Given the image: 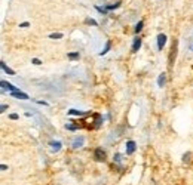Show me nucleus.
<instances>
[{
    "mask_svg": "<svg viewBox=\"0 0 193 185\" xmlns=\"http://www.w3.org/2000/svg\"><path fill=\"white\" fill-rule=\"evenodd\" d=\"M68 114H70V116H83V114H86V113H85V111L73 110V108H71V110H68Z\"/></svg>",
    "mask_w": 193,
    "mask_h": 185,
    "instance_id": "nucleus-11",
    "label": "nucleus"
},
{
    "mask_svg": "<svg viewBox=\"0 0 193 185\" xmlns=\"http://www.w3.org/2000/svg\"><path fill=\"white\" fill-rule=\"evenodd\" d=\"M175 53H177V43H174L172 49H171V56H169V65H172V61L175 59Z\"/></svg>",
    "mask_w": 193,
    "mask_h": 185,
    "instance_id": "nucleus-9",
    "label": "nucleus"
},
{
    "mask_svg": "<svg viewBox=\"0 0 193 185\" xmlns=\"http://www.w3.org/2000/svg\"><path fill=\"white\" fill-rule=\"evenodd\" d=\"M135 148H137V144L134 141H128L126 142V153L128 154H132L134 151H135Z\"/></svg>",
    "mask_w": 193,
    "mask_h": 185,
    "instance_id": "nucleus-5",
    "label": "nucleus"
},
{
    "mask_svg": "<svg viewBox=\"0 0 193 185\" xmlns=\"http://www.w3.org/2000/svg\"><path fill=\"white\" fill-rule=\"evenodd\" d=\"M19 27H22V28H25V27H28V22H22Z\"/></svg>",
    "mask_w": 193,
    "mask_h": 185,
    "instance_id": "nucleus-26",
    "label": "nucleus"
},
{
    "mask_svg": "<svg viewBox=\"0 0 193 185\" xmlns=\"http://www.w3.org/2000/svg\"><path fill=\"white\" fill-rule=\"evenodd\" d=\"M141 47V39L140 37H137L135 40H134V44H132V52H138V49Z\"/></svg>",
    "mask_w": 193,
    "mask_h": 185,
    "instance_id": "nucleus-8",
    "label": "nucleus"
},
{
    "mask_svg": "<svg viewBox=\"0 0 193 185\" xmlns=\"http://www.w3.org/2000/svg\"><path fill=\"white\" fill-rule=\"evenodd\" d=\"M33 64H36V65H40V64H42V62H40V61H39V59H33Z\"/></svg>",
    "mask_w": 193,
    "mask_h": 185,
    "instance_id": "nucleus-23",
    "label": "nucleus"
},
{
    "mask_svg": "<svg viewBox=\"0 0 193 185\" xmlns=\"http://www.w3.org/2000/svg\"><path fill=\"white\" fill-rule=\"evenodd\" d=\"M6 105H2V107H0V111H2V113H5V111H6Z\"/></svg>",
    "mask_w": 193,
    "mask_h": 185,
    "instance_id": "nucleus-25",
    "label": "nucleus"
},
{
    "mask_svg": "<svg viewBox=\"0 0 193 185\" xmlns=\"http://www.w3.org/2000/svg\"><path fill=\"white\" fill-rule=\"evenodd\" d=\"M110 42H107V44H105V49H104V51H101V53H100V55H101V56H103V55H105V53H107V52L110 51Z\"/></svg>",
    "mask_w": 193,
    "mask_h": 185,
    "instance_id": "nucleus-18",
    "label": "nucleus"
},
{
    "mask_svg": "<svg viewBox=\"0 0 193 185\" xmlns=\"http://www.w3.org/2000/svg\"><path fill=\"white\" fill-rule=\"evenodd\" d=\"M9 117L12 118V120H16V118H18V114H11Z\"/></svg>",
    "mask_w": 193,
    "mask_h": 185,
    "instance_id": "nucleus-24",
    "label": "nucleus"
},
{
    "mask_svg": "<svg viewBox=\"0 0 193 185\" xmlns=\"http://www.w3.org/2000/svg\"><path fill=\"white\" fill-rule=\"evenodd\" d=\"M120 5H122V3H120V2H116V3H114V5H107V10H114V9H118L119 6H120Z\"/></svg>",
    "mask_w": 193,
    "mask_h": 185,
    "instance_id": "nucleus-13",
    "label": "nucleus"
},
{
    "mask_svg": "<svg viewBox=\"0 0 193 185\" xmlns=\"http://www.w3.org/2000/svg\"><path fill=\"white\" fill-rule=\"evenodd\" d=\"M190 49H192V51H193V44H190Z\"/></svg>",
    "mask_w": 193,
    "mask_h": 185,
    "instance_id": "nucleus-29",
    "label": "nucleus"
},
{
    "mask_svg": "<svg viewBox=\"0 0 193 185\" xmlns=\"http://www.w3.org/2000/svg\"><path fill=\"white\" fill-rule=\"evenodd\" d=\"M0 169L3 170V172H5V170L7 169V166H6V164H2V166H0Z\"/></svg>",
    "mask_w": 193,
    "mask_h": 185,
    "instance_id": "nucleus-27",
    "label": "nucleus"
},
{
    "mask_svg": "<svg viewBox=\"0 0 193 185\" xmlns=\"http://www.w3.org/2000/svg\"><path fill=\"white\" fill-rule=\"evenodd\" d=\"M95 7H96V10L101 12V14H105V12H107V9H103V7H100V6H95Z\"/></svg>",
    "mask_w": 193,
    "mask_h": 185,
    "instance_id": "nucleus-22",
    "label": "nucleus"
},
{
    "mask_svg": "<svg viewBox=\"0 0 193 185\" xmlns=\"http://www.w3.org/2000/svg\"><path fill=\"white\" fill-rule=\"evenodd\" d=\"M85 22H86L88 25H96V21H95V19H92V18H88Z\"/></svg>",
    "mask_w": 193,
    "mask_h": 185,
    "instance_id": "nucleus-21",
    "label": "nucleus"
},
{
    "mask_svg": "<svg viewBox=\"0 0 193 185\" xmlns=\"http://www.w3.org/2000/svg\"><path fill=\"white\" fill-rule=\"evenodd\" d=\"M120 158H122V155L118 153V154H114V157H113V162L118 163V164H120Z\"/></svg>",
    "mask_w": 193,
    "mask_h": 185,
    "instance_id": "nucleus-20",
    "label": "nucleus"
},
{
    "mask_svg": "<svg viewBox=\"0 0 193 185\" xmlns=\"http://www.w3.org/2000/svg\"><path fill=\"white\" fill-rule=\"evenodd\" d=\"M49 37L51 39H62V34L61 33H52V34H49Z\"/></svg>",
    "mask_w": 193,
    "mask_h": 185,
    "instance_id": "nucleus-19",
    "label": "nucleus"
},
{
    "mask_svg": "<svg viewBox=\"0 0 193 185\" xmlns=\"http://www.w3.org/2000/svg\"><path fill=\"white\" fill-rule=\"evenodd\" d=\"M157 84H159V88H162L163 84H165V74H161L159 76V79H157Z\"/></svg>",
    "mask_w": 193,
    "mask_h": 185,
    "instance_id": "nucleus-14",
    "label": "nucleus"
},
{
    "mask_svg": "<svg viewBox=\"0 0 193 185\" xmlns=\"http://www.w3.org/2000/svg\"><path fill=\"white\" fill-rule=\"evenodd\" d=\"M0 86H2V89H3V90H11V93L18 90V89L15 88V86H12L11 83H7L6 80H2V81H0Z\"/></svg>",
    "mask_w": 193,
    "mask_h": 185,
    "instance_id": "nucleus-2",
    "label": "nucleus"
},
{
    "mask_svg": "<svg viewBox=\"0 0 193 185\" xmlns=\"http://www.w3.org/2000/svg\"><path fill=\"white\" fill-rule=\"evenodd\" d=\"M49 145L52 147V151H59L61 147H62V144H61L59 141H51V142H49Z\"/></svg>",
    "mask_w": 193,
    "mask_h": 185,
    "instance_id": "nucleus-6",
    "label": "nucleus"
},
{
    "mask_svg": "<svg viewBox=\"0 0 193 185\" xmlns=\"http://www.w3.org/2000/svg\"><path fill=\"white\" fill-rule=\"evenodd\" d=\"M83 144H85V138H83V136H79V138H76V139L73 141L71 147H73V150H77V148L83 147Z\"/></svg>",
    "mask_w": 193,
    "mask_h": 185,
    "instance_id": "nucleus-3",
    "label": "nucleus"
},
{
    "mask_svg": "<svg viewBox=\"0 0 193 185\" xmlns=\"http://www.w3.org/2000/svg\"><path fill=\"white\" fill-rule=\"evenodd\" d=\"M37 104H40V105H48V102H45V101H37Z\"/></svg>",
    "mask_w": 193,
    "mask_h": 185,
    "instance_id": "nucleus-28",
    "label": "nucleus"
},
{
    "mask_svg": "<svg viewBox=\"0 0 193 185\" xmlns=\"http://www.w3.org/2000/svg\"><path fill=\"white\" fill-rule=\"evenodd\" d=\"M94 158H95V162H104V160H105V150H103V148H95Z\"/></svg>",
    "mask_w": 193,
    "mask_h": 185,
    "instance_id": "nucleus-1",
    "label": "nucleus"
},
{
    "mask_svg": "<svg viewBox=\"0 0 193 185\" xmlns=\"http://www.w3.org/2000/svg\"><path fill=\"white\" fill-rule=\"evenodd\" d=\"M190 158H192V153H190V151H189V153H186V154L183 155V162H184V163H189Z\"/></svg>",
    "mask_w": 193,
    "mask_h": 185,
    "instance_id": "nucleus-16",
    "label": "nucleus"
},
{
    "mask_svg": "<svg viewBox=\"0 0 193 185\" xmlns=\"http://www.w3.org/2000/svg\"><path fill=\"white\" fill-rule=\"evenodd\" d=\"M165 43H166V36H165V34H159V36H157V49L162 51V47L165 46Z\"/></svg>",
    "mask_w": 193,
    "mask_h": 185,
    "instance_id": "nucleus-4",
    "label": "nucleus"
},
{
    "mask_svg": "<svg viewBox=\"0 0 193 185\" xmlns=\"http://www.w3.org/2000/svg\"><path fill=\"white\" fill-rule=\"evenodd\" d=\"M11 95L14 96V98H18V99H28V95H27V93H24V92H18V90H16V92H12Z\"/></svg>",
    "mask_w": 193,
    "mask_h": 185,
    "instance_id": "nucleus-7",
    "label": "nucleus"
},
{
    "mask_svg": "<svg viewBox=\"0 0 193 185\" xmlns=\"http://www.w3.org/2000/svg\"><path fill=\"white\" fill-rule=\"evenodd\" d=\"M143 25H144V22H143V21H140L138 24H137V25H135V33H137V34H138V33L141 31V28H143Z\"/></svg>",
    "mask_w": 193,
    "mask_h": 185,
    "instance_id": "nucleus-17",
    "label": "nucleus"
},
{
    "mask_svg": "<svg viewBox=\"0 0 193 185\" xmlns=\"http://www.w3.org/2000/svg\"><path fill=\"white\" fill-rule=\"evenodd\" d=\"M66 129H68V130H77V129H79V126L73 125V123H67V125H66Z\"/></svg>",
    "mask_w": 193,
    "mask_h": 185,
    "instance_id": "nucleus-15",
    "label": "nucleus"
},
{
    "mask_svg": "<svg viewBox=\"0 0 193 185\" xmlns=\"http://www.w3.org/2000/svg\"><path fill=\"white\" fill-rule=\"evenodd\" d=\"M0 65H2V70H3L5 73L11 74V76H14V74H15V71H14V70H11V68H7V65H6V64H5V62H3V61L0 62Z\"/></svg>",
    "mask_w": 193,
    "mask_h": 185,
    "instance_id": "nucleus-10",
    "label": "nucleus"
},
{
    "mask_svg": "<svg viewBox=\"0 0 193 185\" xmlns=\"http://www.w3.org/2000/svg\"><path fill=\"white\" fill-rule=\"evenodd\" d=\"M67 58L68 59H79L80 58V53H79V52H70V53H67Z\"/></svg>",
    "mask_w": 193,
    "mask_h": 185,
    "instance_id": "nucleus-12",
    "label": "nucleus"
}]
</instances>
